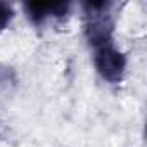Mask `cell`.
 <instances>
[{"instance_id": "3957f363", "label": "cell", "mask_w": 147, "mask_h": 147, "mask_svg": "<svg viewBox=\"0 0 147 147\" xmlns=\"http://www.w3.org/2000/svg\"><path fill=\"white\" fill-rule=\"evenodd\" d=\"M12 18V7L5 2H0V30L5 28Z\"/></svg>"}, {"instance_id": "7a4b0ae2", "label": "cell", "mask_w": 147, "mask_h": 147, "mask_svg": "<svg viewBox=\"0 0 147 147\" xmlns=\"http://www.w3.org/2000/svg\"><path fill=\"white\" fill-rule=\"evenodd\" d=\"M67 9H69V4H64V2H54V4H49V2H28L26 4L28 16L35 23H42L49 16H64V14H67Z\"/></svg>"}, {"instance_id": "6da1fadb", "label": "cell", "mask_w": 147, "mask_h": 147, "mask_svg": "<svg viewBox=\"0 0 147 147\" xmlns=\"http://www.w3.org/2000/svg\"><path fill=\"white\" fill-rule=\"evenodd\" d=\"M94 61H95V67L99 71V75L104 80L116 83L123 78V73L126 67V57L119 50H116L111 43L99 45Z\"/></svg>"}]
</instances>
